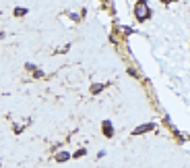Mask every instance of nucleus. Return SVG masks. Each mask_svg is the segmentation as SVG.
<instances>
[{
    "mask_svg": "<svg viewBox=\"0 0 190 168\" xmlns=\"http://www.w3.org/2000/svg\"><path fill=\"white\" fill-rule=\"evenodd\" d=\"M134 15H136V19L138 21H147L151 17V8H149V4L145 2V0H138L134 4Z\"/></svg>",
    "mask_w": 190,
    "mask_h": 168,
    "instance_id": "nucleus-1",
    "label": "nucleus"
},
{
    "mask_svg": "<svg viewBox=\"0 0 190 168\" xmlns=\"http://www.w3.org/2000/svg\"><path fill=\"white\" fill-rule=\"evenodd\" d=\"M153 129V125H145V127H138V129H134V133H145V131H151Z\"/></svg>",
    "mask_w": 190,
    "mask_h": 168,
    "instance_id": "nucleus-2",
    "label": "nucleus"
},
{
    "mask_svg": "<svg viewBox=\"0 0 190 168\" xmlns=\"http://www.w3.org/2000/svg\"><path fill=\"white\" fill-rule=\"evenodd\" d=\"M103 129H105V135H108V137H112V125H109L108 120L103 123Z\"/></svg>",
    "mask_w": 190,
    "mask_h": 168,
    "instance_id": "nucleus-3",
    "label": "nucleus"
}]
</instances>
